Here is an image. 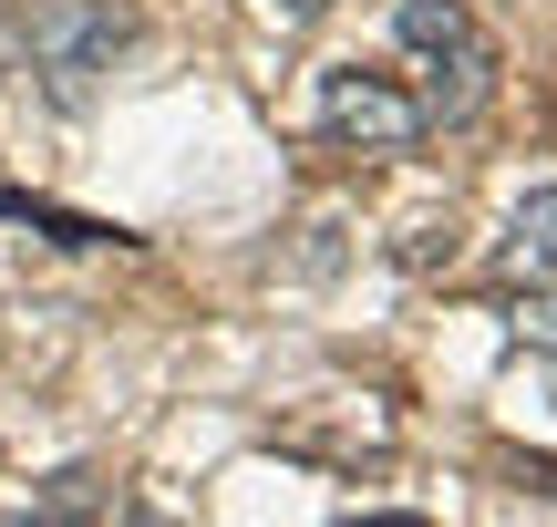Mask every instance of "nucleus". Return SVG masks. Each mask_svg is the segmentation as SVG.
<instances>
[{"label": "nucleus", "instance_id": "nucleus-5", "mask_svg": "<svg viewBox=\"0 0 557 527\" xmlns=\"http://www.w3.org/2000/svg\"><path fill=\"white\" fill-rule=\"evenodd\" d=\"M517 342H527V352H557V280L517 290Z\"/></svg>", "mask_w": 557, "mask_h": 527}, {"label": "nucleus", "instance_id": "nucleus-6", "mask_svg": "<svg viewBox=\"0 0 557 527\" xmlns=\"http://www.w3.org/2000/svg\"><path fill=\"white\" fill-rule=\"evenodd\" d=\"M269 11H278V21H310V11H320V0H269Z\"/></svg>", "mask_w": 557, "mask_h": 527}, {"label": "nucleus", "instance_id": "nucleus-4", "mask_svg": "<svg viewBox=\"0 0 557 527\" xmlns=\"http://www.w3.org/2000/svg\"><path fill=\"white\" fill-rule=\"evenodd\" d=\"M496 280H517V290L557 280V186H527L517 197V218H506V238H496Z\"/></svg>", "mask_w": 557, "mask_h": 527}, {"label": "nucleus", "instance_id": "nucleus-3", "mask_svg": "<svg viewBox=\"0 0 557 527\" xmlns=\"http://www.w3.org/2000/svg\"><path fill=\"white\" fill-rule=\"evenodd\" d=\"M21 41H32V73L73 103L94 73H114V52L135 41V21H124L114 0H32V11H21Z\"/></svg>", "mask_w": 557, "mask_h": 527}, {"label": "nucleus", "instance_id": "nucleus-2", "mask_svg": "<svg viewBox=\"0 0 557 527\" xmlns=\"http://www.w3.org/2000/svg\"><path fill=\"white\" fill-rule=\"evenodd\" d=\"M320 135L331 145H361V156H413L434 135L423 94L403 73H361V62H331L320 73Z\"/></svg>", "mask_w": 557, "mask_h": 527}, {"label": "nucleus", "instance_id": "nucleus-1", "mask_svg": "<svg viewBox=\"0 0 557 527\" xmlns=\"http://www.w3.org/2000/svg\"><path fill=\"white\" fill-rule=\"evenodd\" d=\"M393 52L403 73H423V114L434 124H475L485 94H496V32H485L465 0H403L393 11Z\"/></svg>", "mask_w": 557, "mask_h": 527}]
</instances>
